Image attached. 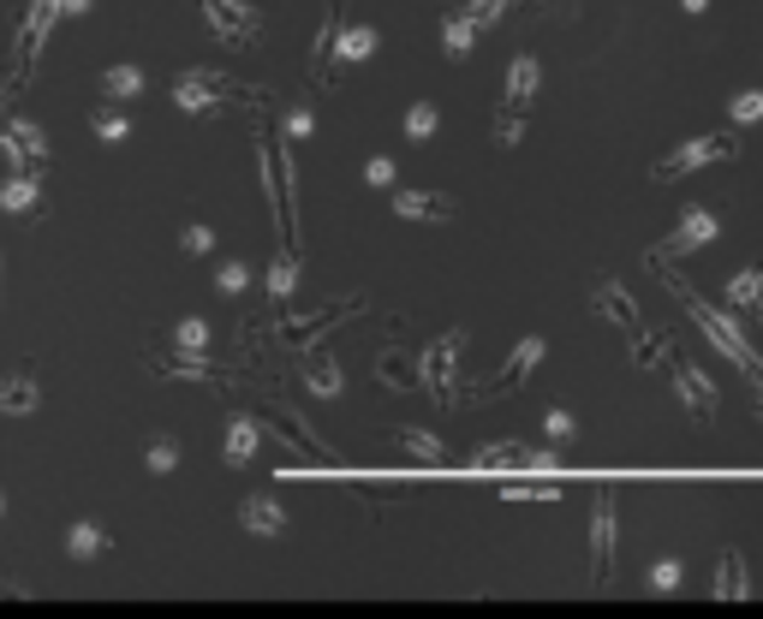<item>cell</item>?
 Here are the masks:
<instances>
[{
	"label": "cell",
	"mask_w": 763,
	"mask_h": 619,
	"mask_svg": "<svg viewBox=\"0 0 763 619\" xmlns=\"http://www.w3.org/2000/svg\"><path fill=\"white\" fill-rule=\"evenodd\" d=\"M644 269H651V274H663V280H668V292H674V298L686 304V316H692L698 328H703V340H710L716 351H722V358H728V363H733V370H740L745 381H757V346L745 340V328H740V322L728 316V310L703 304L698 292H692V286H686V280H680V274H668V269H663V257H656V250H651V257H644Z\"/></svg>",
	"instance_id": "1"
},
{
	"label": "cell",
	"mask_w": 763,
	"mask_h": 619,
	"mask_svg": "<svg viewBox=\"0 0 763 619\" xmlns=\"http://www.w3.org/2000/svg\"><path fill=\"white\" fill-rule=\"evenodd\" d=\"M257 180H262V197H269V215H275V232L281 245H299V203H292V155L281 143V131H269L257 120Z\"/></svg>",
	"instance_id": "2"
},
{
	"label": "cell",
	"mask_w": 763,
	"mask_h": 619,
	"mask_svg": "<svg viewBox=\"0 0 763 619\" xmlns=\"http://www.w3.org/2000/svg\"><path fill=\"white\" fill-rule=\"evenodd\" d=\"M537 84H542L537 54H513V66H507V90H502V108H495V143H502V150H513V143L525 138V120H531Z\"/></svg>",
	"instance_id": "3"
},
{
	"label": "cell",
	"mask_w": 763,
	"mask_h": 619,
	"mask_svg": "<svg viewBox=\"0 0 763 619\" xmlns=\"http://www.w3.org/2000/svg\"><path fill=\"white\" fill-rule=\"evenodd\" d=\"M460 351H465V334L448 328L442 340H430V351L418 358V388L430 393L436 405H460Z\"/></svg>",
	"instance_id": "4"
},
{
	"label": "cell",
	"mask_w": 763,
	"mask_h": 619,
	"mask_svg": "<svg viewBox=\"0 0 763 619\" xmlns=\"http://www.w3.org/2000/svg\"><path fill=\"white\" fill-rule=\"evenodd\" d=\"M733 155H740V138H728V131H703V138L680 143V150H668L651 173H656V180H686V173L710 167V161H733Z\"/></svg>",
	"instance_id": "5"
},
{
	"label": "cell",
	"mask_w": 763,
	"mask_h": 619,
	"mask_svg": "<svg viewBox=\"0 0 763 619\" xmlns=\"http://www.w3.org/2000/svg\"><path fill=\"white\" fill-rule=\"evenodd\" d=\"M358 316H364V298H358V292H352L346 304H322V310H311V316H287L275 340H287L292 351H304V346L329 340V334L341 328V322H358Z\"/></svg>",
	"instance_id": "6"
},
{
	"label": "cell",
	"mask_w": 763,
	"mask_h": 619,
	"mask_svg": "<svg viewBox=\"0 0 763 619\" xmlns=\"http://www.w3.org/2000/svg\"><path fill=\"white\" fill-rule=\"evenodd\" d=\"M203 19H209L222 48H251L262 36V7H251V0H203Z\"/></svg>",
	"instance_id": "7"
},
{
	"label": "cell",
	"mask_w": 763,
	"mask_h": 619,
	"mask_svg": "<svg viewBox=\"0 0 763 619\" xmlns=\"http://www.w3.org/2000/svg\"><path fill=\"white\" fill-rule=\"evenodd\" d=\"M0 155L12 161V173H49V161H54V150H49V131H42L36 120H7L0 126Z\"/></svg>",
	"instance_id": "8"
},
{
	"label": "cell",
	"mask_w": 763,
	"mask_h": 619,
	"mask_svg": "<svg viewBox=\"0 0 763 619\" xmlns=\"http://www.w3.org/2000/svg\"><path fill=\"white\" fill-rule=\"evenodd\" d=\"M227 96H233V78L215 72V66H197V72H180V78H173V108L180 113H215Z\"/></svg>",
	"instance_id": "9"
},
{
	"label": "cell",
	"mask_w": 763,
	"mask_h": 619,
	"mask_svg": "<svg viewBox=\"0 0 763 619\" xmlns=\"http://www.w3.org/2000/svg\"><path fill=\"white\" fill-rule=\"evenodd\" d=\"M591 584L597 589L614 584V489L609 482L591 500Z\"/></svg>",
	"instance_id": "10"
},
{
	"label": "cell",
	"mask_w": 763,
	"mask_h": 619,
	"mask_svg": "<svg viewBox=\"0 0 763 619\" xmlns=\"http://www.w3.org/2000/svg\"><path fill=\"white\" fill-rule=\"evenodd\" d=\"M542 351H549V346H542L537 334H525V340H519V346L507 351V363H502V370L490 376V388H483L477 400L490 405V400H507V393H519V381H525V376H531L537 363H542Z\"/></svg>",
	"instance_id": "11"
},
{
	"label": "cell",
	"mask_w": 763,
	"mask_h": 619,
	"mask_svg": "<svg viewBox=\"0 0 763 619\" xmlns=\"http://www.w3.org/2000/svg\"><path fill=\"white\" fill-rule=\"evenodd\" d=\"M668 363H674V381H680V400H686V411L703 423V417H716V405H722V388H716L710 376L698 370L692 358H680V351H668Z\"/></svg>",
	"instance_id": "12"
},
{
	"label": "cell",
	"mask_w": 763,
	"mask_h": 619,
	"mask_svg": "<svg viewBox=\"0 0 763 619\" xmlns=\"http://www.w3.org/2000/svg\"><path fill=\"white\" fill-rule=\"evenodd\" d=\"M54 19H61V12H54L49 0H31V12H24V24H19V72H12V78H19V84H31V72H36V54H42V42H49Z\"/></svg>",
	"instance_id": "13"
},
{
	"label": "cell",
	"mask_w": 763,
	"mask_h": 619,
	"mask_svg": "<svg viewBox=\"0 0 763 619\" xmlns=\"http://www.w3.org/2000/svg\"><path fill=\"white\" fill-rule=\"evenodd\" d=\"M716 232H722V220H716L710 209H686V215H680V227H674L668 239L656 245V257H692V250L716 245Z\"/></svg>",
	"instance_id": "14"
},
{
	"label": "cell",
	"mask_w": 763,
	"mask_h": 619,
	"mask_svg": "<svg viewBox=\"0 0 763 619\" xmlns=\"http://www.w3.org/2000/svg\"><path fill=\"white\" fill-rule=\"evenodd\" d=\"M262 423H269V430H281V441H292V447H299L304 465H329V447H316V430L299 417V411H287V405L269 400V405H262Z\"/></svg>",
	"instance_id": "15"
},
{
	"label": "cell",
	"mask_w": 763,
	"mask_h": 619,
	"mask_svg": "<svg viewBox=\"0 0 763 619\" xmlns=\"http://www.w3.org/2000/svg\"><path fill=\"white\" fill-rule=\"evenodd\" d=\"M341 0H322V24H316V42H311V84L322 90V84L334 78V36H341Z\"/></svg>",
	"instance_id": "16"
},
{
	"label": "cell",
	"mask_w": 763,
	"mask_h": 619,
	"mask_svg": "<svg viewBox=\"0 0 763 619\" xmlns=\"http://www.w3.org/2000/svg\"><path fill=\"white\" fill-rule=\"evenodd\" d=\"M299 381L316 393V400H341V388H346L341 363H334L329 351H316V346H304V351H299Z\"/></svg>",
	"instance_id": "17"
},
{
	"label": "cell",
	"mask_w": 763,
	"mask_h": 619,
	"mask_svg": "<svg viewBox=\"0 0 763 619\" xmlns=\"http://www.w3.org/2000/svg\"><path fill=\"white\" fill-rule=\"evenodd\" d=\"M239 530H251V536H281V530H287V507L275 495H245L239 500Z\"/></svg>",
	"instance_id": "18"
},
{
	"label": "cell",
	"mask_w": 763,
	"mask_h": 619,
	"mask_svg": "<svg viewBox=\"0 0 763 619\" xmlns=\"http://www.w3.org/2000/svg\"><path fill=\"white\" fill-rule=\"evenodd\" d=\"M394 215H406V220H453L460 209H453V197H442V191H394Z\"/></svg>",
	"instance_id": "19"
},
{
	"label": "cell",
	"mask_w": 763,
	"mask_h": 619,
	"mask_svg": "<svg viewBox=\"0 0 763 619\" xmlns=\"http://www.w3.org/2000/svg\"><path fill=\"white\" fill-rule=\"evenodd\" d=\"M591 310H597V316H609V322H621L626 334L638 328V304L626 298V286H621V280H597V292H591Z\"/></svg>",
	"instance_id": "20"
},
{
	"label": "cell",
	"mask_w": 763,
	"mask_h": 619,
	"mask_svg": "<svg viewBox=\"0 0 763 619\" xmlns=\"http://www.w3.org/2000/svg\"><path fill=\"white\" fill-rule=\"evenodd\" d=\"M36 405H42V388H36L31 370H12L0 381V411H7V417H31Z\"/></svg>",
	"instance_id": "21"
},
{
	"label": "cell",
	"mask_w": 763,
	"mask_h": 619,
	"mask_svg": "<svg viewBox=\"0 0 763 619\" xmlns=\"http://www.w3.org/2000/svg\"><path fill=\"white\" fill-rule=\"evenodd\" d=\"M376 381L382 388H394V393H406V388H418V358L406 346H388L376 358Z\"/></svg>",
	"instance_id": "22"
},
{
	"label": "cell",
	"mask_w": 763,
	"mask_h": 619,
	"mask_svg": "<svg viewBox=\"0 0 763 619\" xmlns=\"http://www.w3.org/2000/svg\"><path fill=\"white\" fill-rule=\"evenodd\" d=\"M114 549V536H108V524H96V519H84V524H72V536H66V554L78 560V566H90L96 554H108Z\"/></svg>",
	"instance_id": "23"
},
{
	"label": "cell",
	"mask_w": 763,
	"mask_h": 619,
	"mask_svg": "<svg viewBox=\"0 0 763 619\" xmlns=\"http://www.w3.org/2000/svg\"><path fill=\"white\" fill-rule=\"evenodd\" d=\"M257 417H233L227 423V441H222V459H227V470H239V465H251V453H257Z\"/></svg>",
	"instance_id": "24"
},
{
	"label": "cell",
	"mask_w": 763,
	"mask_h": 619,
	"mask_svg": "<svg viewBox=\"0 0 763 619\" xmlns=\"http://www.w3.org/2000/svg\"><path fill=\"white\" fill-rule=\"evenodd\" d=\"M710 596H722V601H745L752 596V578H745V554H722V566H716V589Z\"/></svg>",
	"instance_id": "25"
},
{
	"label": "cell",
	"mask_w": 763,
	"mask_h": 619,
	"mask_svg": "<svg viewBox=\"0 0 763 619\" xmlns=\"http://www.w3.org/2000/svg\"><path fill=\"white\" fill-rule=\"evenodd\" d=\"M155 370H161V376H180V381H209V388H215V381H227V376L215 370L209 358H203V351H180V358H155Z\"/></svg>",
	"instance_id": "26"
},
{
	"label": "cell",
	"mask_w": 763,
	"mask_h": 619,
	"mask_svg": "<svg viewBox=\"0 0 763 619\" xmlns=\"http://www.w3.org/2000/svg\"><path fill=\"white\" fill-rule=\"evenodd\" d=\"M376 54V31L370 24H341V36H334V61L341 66H358Z\"/></svg>",
	"instance_id": "27"
},
{
	"label": "cell",
	"mask_w": 763,
	"mask_h": 619,
	"mask_svg": "<svg viewBox=\"0 0 763 619\" xmlns=\"http://www.w3.org/2000/svg\"><path fill=\"white\" fill-rule=\"evenodd\" d=\"M0 209L7 215H36L42 209V185L31 180V173H12V180L0 185Z\"/></svg>",
	"instance_id": "28"
},
{
	"label": "cell",
	"mask_w": 763,
	"mask_h": 619,
	"mask_svg": "<svg viewBox=\"0 0 763 619\" xmlns=\"http://www.w3.org/2000/svg\"><path fill=\"white\" fill-rule=\"evenodd\" d=\"M292 292H299V257H292V245H281V250H275V262H269V298L287 304Z\"/></svg>",
	"instance_id": "29"
},
{
	"label": "cell",
	"mask_w": 763,
	"mask_h": 619,
	"mask_svg": "<svg viewBox=\"0 0 763 619\" xmlns=\"http://www.w3.org/2000/svg\"><path fill=\"white\" fill-rule=\"evenodd\" d=\"M668 334H656V328H644V322H638V328H633V363H638V370H656V363H668Z\"/></svg>",
	"instance_id": "30"
},
{
	"label": "cell",
	"mask_w": 763,
	"mask_h": 619,
	"mask_svg": "<svg viewBox=\"0 0 763 619\" xmlns=\"http://www.w3.org/2000/svg\"><path fill=\"white\" fill-rule=\"evenodd\" d=\"M143 470H150V477H173V470H180V441H173V435H150V447H143Z\"/></svg>",
	"instance_id": "31"
},
{
	"label": "cell",
	"mask_w": 763,
	"mask_h": 619,
	"mask_svg": "<svg viewBox=\"0 0 763 619\" xmlns=\"http://www.w3.org/2000/svg\"><path fill=\"white\" fill-rule=\"evenodd\" d=\"M442 48H448V61H465L477 48V31L465 24V12H448L442 19Z\"/></svg>",
	"instance_id": "32"
},
{
	"label": "cell",
	"mask_w": 763,
	"mask_h": 619,
	"mask_svg": "<svg viewBox=\"0 0 763 619\" xmlns=\"http://www.w3.org/2000/svg\"><path fill=\"white\" fill-rule=\"evenodd\" d=\"M101 96H108V101L143 96V72L138 66H108V72H101Z\"/></svg>",
	"instance_id": "33"
},
{
	"label": "cell",
	"mask_w": 763,
	"mask_h": 619,
	"mask_svg": "<svg viewBox=\"0 0 763 619\" xmlns=\"http://www.w3.org/2000/svg\"><path fill=\"white\" fill-rule=\"evenodd\" d=\"M173 351H209V322L203 316H180L173 322V340H168Z\"/></svg>",
	"instance_id": "34"
},
{
	"label": "cell",
	"mask_w": 763,
	"mask_h": 619,
	"mask_svg": "<svg viewBox=\"0 0 763 619\" xmlns=\"http://www.w3.org/2000/svg\"><path fill=\"white\" fill-rule=\"evenodd\" d=\"M507 465H525V447H513V441H495V447H477V453H472V470H507Z\"/></svg>",
	"instance_id": "35"
},
{
	"label": "cell",
	"mask_w": 763,
	"mask_h": 619,
	"mask_svg": "<svg viewBox=\"0 0 763 619\" xmlns=\"http://www.w3.org/2000/svg\"><path fill=\"white\" fill-rule=\"evenodd\" d=\"M400 447L418 465H442V435H430V430H400Z\"/></svg>",
	"instance_id": "36"
},
{
	"label": "cell",
	"mask_w": 763,
	"mask_h": 619,
	"mask_svg": "<svg viewBox=\"0 0 763 619\" xmlns=\"http://www.w3.org/2000/svg\"><path fill=\"white\" fill-rule=\"evenodd\" d=\"M96 138H101V143H126V138H131V113L120 108V101L96 113Z\"/></svg>",
	"instance_id": "37"
},
{
	"label": "cell",
	"mask_w": 763,
	"mask_h": 619,
	"mask_svg": "<svg viewBox=\"0 0 763 619\" xmlns=\"http://www.w3.org/2000/svg\"><path fill=\"white\" fill-rule=\"evenodd\" d=\"M316 131V113H311V101H299V108H287L281 113V143H304Z\"/></svg>",
	"instance_id": "38"
},
{
	"label": "cell",
	"mask_w": 763,
	"mask_h": 619,
	"mask_svg": "<svg viewBox=\"0 0 763 619\" xmlns=\"http://www.w3.org/2000/svg\"><path fill=\"white\" fill-rule=\"evenodd\" d=\"M757 292H763V274L757 269H740V274H733V286H728V304L733 310H757Z\"/></svg>",
	"instance_id": "39"
},
{
	"label": "cell",
	"mask_w": 763,
	"mask_h": 619,
	"mask_svg": "<svg viewBox=\"0 0 763 619\" xmlns=\"http://www.w3.org/2000/svg\"><path fill=\"white\" fill-rule=\"evenodd\" d=\"M436 126H442V113H436L430 101H412V113H406V138L423 143V138H436Z\"/></svg>",
	"instance_id": "40"
},
{
	"label": "cell",
	"mask_w": 763,
	"mask_h": 619,
	"mask_svg": "<svg viewBox=\"0 0 763 619\" xmlns=\"http://www.w3.org/2000/svg\"><path fill=\"white\" fill-rule=\"evenodd\" d=\"M245 286H251V269H245V262H222V269H215V292H222V298H239Z\"/></svg>",
	"instance_id": "41"
},
{
	"label": "cell",
	"mask_w": 763,
	"mask_h": 619,
	"mask_svg": "<svg viewBox=\"0 0 763 619\" xmlns=\"http://www.w3.org/2000/svg\"><path fill=\"white\" fill-rule=\"evenodd\" d=\"M542 435H549V447H567V441L579 435V423H572V411H561V405H555L549 417H542Z\"/></svg>",
	"instance_id": "42"
},
{
	"label": "cell",
	"mask_w": 763,
	"mask_h": 619,
	"mask_svg": "<svg viewBox=\"0 0 763 619\" xmlns=\"http://www.w3.org/2000/svg\"><path fill=\"white\" fill-rule=\"evenodd\" d=\"M460 12H465V24H472V31H490V24L507 12V0H472V7H460Z\"/></svg>",
	"instance_id": "43"
},
{
	"label": "cell",
	"mask_w": 763,
	"mask_h": 619,
	"mask_svg": "<svg viewBox=\"0 0 763 619\" xmlns=\"http://www.w3.org/2000/svg\"><path fill=\"white\" fill-rule=\"evenodd\" d=\"M651 589H656V596H674V589H680V560H656V566H651Z\"/></svg>",
	"instance_id": "44"
},
{
	"label": "cell",
	"mask_w": 763,
	"mask_h": 619,
	"mask_svg": "<svg viewBox=\"0 0 763 619\" xmlns=\"http://www.w3.org/2000/svg\"><path fill=\"white\" fill-rule=\"evenodd\" d=\"M180 250H185V257H209V250H215V232L197 220V227H185V232H180Z\"/></svg>",
	"instance_id": "45"
},
{
	"label": "cell",
	"mask_w": 763,
	"mask_h": 619,
	"mask_svg": "<svg viewBox=\"0 0 763 619\" xmlns=\"http://www.w3.org/2000/svg\"><path fill=\"white\" fill-rule=\"evenodd\" d=\"M757 113H763V90H740V96H733V120H740V126H752Z\"/></svg>",
	"instance_id": "46"
},
{
	"label": "cell",
	"mask_w": 763,
	"mask_h": 619,
	"mask_svg": "<svg viewBox=\"0 0 763 619\" xmlns=\"http://www.w3.org/2000/svg\"><path fill=\"white\" fill-rule=\"evenodd\" d=\"M364 180H370L376 191H388L394 185V161L388 155H370V161H364Z\"/></svg>",
	"instance_id": "47"
},
{
	"label": "cell",
	"mask_w": 763,
	"mask_h": 619,
	"mask_svg": "<svg viewBox=\"0 0 763 619\" xmlns=\"http://www.w3.org/2000/svg\"><path fill=\"white\" fill-rule=\"evenodd\" d=\"M507 500H561V489H549V482H537V489H507Z\"/></svg>",
	"instance_id": "48"
},
{
	"label": "cell",
	"mask_w": 763,
	"mask_h": 619,
	"mask_svg": "<svg viewBox=\"0 0 763 619\" xmlns=\"http://www.w3.org/2000/svg\"><path fill=\"white\" fill-rule=\"evenodd\" d=\"M525 465H531V470H555V465H561V453H555V447H537V453H525Z\"/></svg>",
	"instance_id": "49"
},
{
	"label": "cell",
	"mask_w": 763,
	"mask_h": 619,
	"mask_svg": "<svg viewBox=\"0 0 763 619\" xmlns=\"http://www.w3.org/2000/svg\"><path fill=\"white\" fill-rule=\"evenodd\" d=\"M54 12H90V0H49Z\"/></svg>",
	"instance_id": "50"
},
{
	"label": "cell",
	"mask_w": 763,
	"mask_h": 619,
	"mask_svg": "<svg viewBox=\"0 0 763 619\" xmlns=\"http://www.w3.org/2000/svg\"><path fill=\"white\" fill-rule=\"evenodd\" d=\"M680 7H686V12H710V0H680Z\"/></svg>",
	"instance_id": "51"
},
{
	"label": "cell",
	"mask_w": 763,
	"mask_h": 619,
	"mask_svg": "<svg viewBox=\"0 0 763 619\" xmlns=\"http://www.w3.org/2000/svg\"><path fill=\"white\" fill-rule=\"evenodd\" d=\"M0 519H7V495H0Z\"/></svg>",
	"instance_id": "52"
},
{
	"label": "cell",
	"mask_w": 763,
	"mask_h": 619,
	"mask_svg": "<svg viewBox=\"0 0 763 619\" xmlns=\"http://www.w3.org/2000/svg\"><path fill=\"white\" fill-rule=\"evenodd\" d=\"M0 274H7V262H0Z\"/></svg>",
	"instance_id": "53"
},
{
	"label": "cell",
	"mask_w": 763,
	"mask_h": 619,
	"mask_svg": "<svg viewBox=\"0 0 763 619\" xmlns=\"http://www.w3.org/2000/svg\"><path fill=\"white\" fill-rule=\"evenodd\" d=\"M0 101H7V90H0Z\"/></svg>",
	"instance_id": "54"
}]
</instances>
